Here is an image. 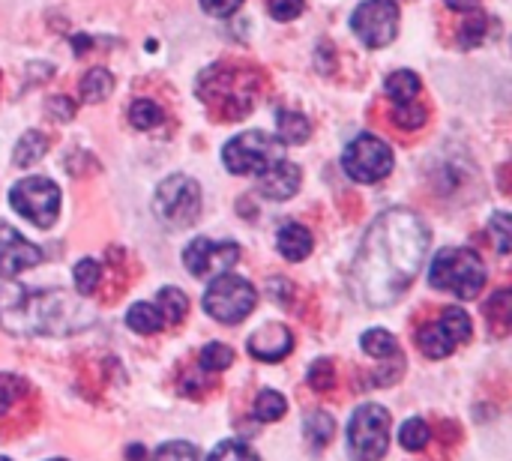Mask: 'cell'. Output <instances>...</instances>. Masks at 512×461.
Listing matches in <instances>:
<instances>
[{"label": "cell", "mask_w": 512, "mask_h": 461, "mask_svg": "<svg viewBox=\"0 0 512 461\" xmlns=\"http://www.w3.org/2000/svg\"><path fill=\"white\" fill-rule=\"evenodd\" d=\"M489 234L495 237V246L501 255H510V216L507 213H495L489 219Z\"/></svg>", "instance_id": "obj_35"}, {"label": "cell", "mask_w": 512, "mask_h": 461, "mask_svg": "<svg viewBox=\"0 0 512 461\" xmlns=\"http://www.w3.org/2000/svg\"><path fill=\"white\" fill-rule=\"evenodd\" d=\"M336 435V423L327 411H312L306 417V441L312 447H327Z\"/></svg>", "instance_id": "obj_24"}, {"label": "cell", "mask_w": 512, "mask_h": 461, "mask_svg": "<svg viewBox=\"0 0 512 461\" xmlns=\"http://www.w3.org/2000/svg\"><path fill=\"white\" fill-rule=\"evenodd\" d=\"M45 150H48V138L42 132H24L12 150V159H15V165L27 168L33 162H39L45 156Z\"/></svg>", "instance_id": "obj_20"}, {"label": "cell", "mask_w": 512, "mask_h": 461, "mask_svg": "<svg viewBox=\"0 0 512 461\" xmlns=\"http://www.w3.org/2000/svg\"><path fill=\"white\" fill-rule=\"evenodd\" d=\"M468 339H471V318L465 309H447L438 321H429L417 330V348L429 360L450 357Z\"/></svg>", "instance_id": "obj_10"}, {"label": "cell", "mask_w": 512, "mask_h": 461, "mask_svg": "<svg viewBox=\"0 0 512 461\" xmlns=\"http://www.w3.org/2000/svg\"><path fill=\"white\" fill-rule=\"evenodd\" d=\"M450 9H456V12H471V9H477V3L480 0H444Z\"/></svg>", "instance_id": "obj_41"}, {"label": "cell", "mask_w": 512, "mask_h": 461, "mask_svg": "<svg viewBox=\"0 0 512 461\" xmlns=\"http://www.w3.org/2000/svg\"><path fill=\"white\" fill-rule=\"evenodd\" d=\"M333 384H336L333 363H330V360H315V363H312V369H309V387H312V390H318V393H327Z\"/></svg>", "instance_id": "obj_34"}, {"label": "cell", "mask_w": 512, "mask_h": 461, "mask_svg": "<svg viewBox=\"0 0 512 461\" xmlns=\"http://www.w3.org/2000/svg\"><path fill=\"white\" fill-rule=\"evenodd\" d=\"M393 147L375 135H357L345 153H342V168L354 183H381L393 171Z\"/></svg>", "instance_id": "obj_9"}, {"label": "cell", "mask_w": 512, "mask_h": 461, "mask_svg": "<svg viewBox=\"0 0 512 461\" xmlns=\"http://www.w3.org/2000/svg\"><path fill=\"white\" fill-rule=\"evenodd\" d=\"M429 438H432L429 423H426V420H420V417L405 420V423H402V429H399V444H402L408 453L426 450V447H429Z\"/></svg>", "instance_id": "obj_26"}, {"label": "cell", "mask_w": 512, "mask_h": 461, "mask_svg": "<svg viewBox=\"0 0 512 461\" xmlns=\"http://www.w3.org/2000/svg\"><path fill=\"white\" fill-rule=\"evenodd\" d=\"M141 456H144V450H141L138 444L132 447V453H126V459H132V461H138V459H141Z\"/></svg>", "instance_id": "obj_42"}, {"label": "cell", "mask_w": 512, "mask_h": 461, "mask_svg": "<svg viewBox=\"0 0 512 461\" xmlns=\"http://www.w3.org/2000/svg\"><path fill=\"white\" fill-rule=\"evenodd\" d=\"M267 6L276 21H291L303 12V0H267Z\"/></svg>", "instance_id": "obj_38"}, {"label": "cell", "mask_w": 512, "mask_h": 461, "mask_svg": "<svg viewBox=\"0 0 512 461\" xmlns=\"http://www.w3.org/2000/svg\"><path fill=\"white\" fill-rule=\"evenodd\" d=\"M153 213L159 216L162 225L183 231L198 222L201 216V189L192 177L186 174H171L156 186L153 195Z\"/></svg>", "instance_id": "obj_4"}, {"label": "cell", "mask_w": 512, "mask_h": 461, "mask_svg": "<svg viewBox=\"0 0 512 461\" xmlns=\"http://www.w3.org/2000/svg\"><path fill=\"white\" fill-rule=\"evenodd\" d=\"M48 111L57 120H72L75 117V102H69L66 96H57V99H48Z\"/></svg>", "instance_id": "obj_40"}, {"label": "cell", "mask_w": 512, "mask_h": 461, "mask_svg": "<svg viewBox=\"0 0 512 461\" xmlns=\"http://www.w3.org/2000/svg\"><path fill=\"white\" fill-rule=\"evenodd\" d=\"M282 159V141L261 129L234 135L222 147V162L231 174H261Z\"/></svg>", "instance_id": "obj_6"}, {"label": "cell", "mask_w": 512, "mask_h": 461, "mask_svg": "<svg viewBox=\"0 0 512 461\" xmlns=\"http://www.w3.org/2000/svg\"><path fill=\"white\" fill-rule=\"evenodd\" d=\"M51 461H66V459H51Z\"/></svg>", "instance_id": "obj_43"}, {"label": "cell", "mask_w": 512, "mask_h": 461, "mask_svg": "<svg viewBox=\"0 0 512 461\" xmlns=\"http://www.w3.org/2000/svg\"><path fill=\"white\" fill-rule=\"evenodd\" d=\"M126 324H129L135 333H141V336H153V333H159L162 327H168L165 318H162V312L156 309V303H135V306L126 312Z\"/></svg>", "instance_id": "obj_18"}, {"label": "cell", "mask_w": 512, "mask_h": 461, "mask_svg": "<svg viewBox=\"0 0 512 461\" xmlns=\"http://www.w3.org/2000/svg\"><path fill=\"white\" fill-rule=\"evenodd\" d=\"M198 3L213 18H228V15H234L243 6V0H198Z\"/></svg>", "instance_id": "obj_39"}, {"label": "cell", "mask_w": 512, "mask_h": 461, "mask_svg": "<svg viewBox=\"0 0 512 461\" xmlns=\"http://www.w3.org/2000/svg\"><path fill=\"white\" fill-rule=\"evenodd\" d=\"M285 411H288V402L276 390H261L255 405H252V414L258 423H279L285 417Z\"/></svg>", "instance_id": "obj_21"}, {"label": "cell", "mask_w": 512, "mask_h": 461, "mask_svg": "<svg viewBox=\"0 0 512 461\" xmlns=\"http://www.w3.org/2000/svg\"><path fill=\"white\" fill-rule=\"evenodd\" d=\"M0 461H9V459H3V456H0Z\"/></svg>", "instance_id": "obj_44"}, {"label": "cell", "mask_w": 512, "mask_h": 461, "mask_svg": "<svg viewBox=\"0 0 512 461\" xmlns=\"http://www.w3.org/2000/svg\"><path fill=\"white\" fill-rule=\"evenodd\" d=\"M162 108L153 102V99H135L132 105H129V123L135 126V129H153V126H159L162 123Z\"/></svg>", "instance_id": "obj_28"}, {"label": "cell", "mask_w": 512, "mask_h": 461, "mask_svg": "<svg viewBox=\"0 0 512 461\" xmlns=\"http://www.w3.org/2000/svg\"><path fill=\"white\" fill-rule=\"evenodd\" d=\"M246 348L261 363H279V360H285L291 354L294 336H291V330L285 324H264L249 336Z\"/></svg>", "instance_id": "obj_14"}, {"label": "cell", "mask_w": 512, "mask_h": 461, "mask_svg": "<svg viewBox=\"0 0 512 461\" xmlns=\"http://www.w3.org/2000/svg\"><path fill=\"white\" fill-rule=\"evenodd\" d=\"M312 246H315V240H312V234H309L306 225L288 222V225H282L279 234H276V249H279V255H285L288 261H303V258H309V255H312Z\"/></svg>", "instance_id": "obj_16"}, {"label": "cell", "mask_w": 512, "mask_h": 461, "mask_svg": "<svg viewBox=\"0 0 512 461\" xmlns=\"http://www.w3.org/2000/svg\"><path fill=\"white\" fill-rule=\"evenodd\" d=\"M96 321V312L60 288L0 285V327L15 336H69Z\"/></svg>", "instance_id": "obj_2"}, {"label": "cell", "mask_w": 512, "mask_h": 461, "mask_svg": "<svg viewBox=\"0 0 512 461\" xmlns=\"http://www.w3.org/2000/svg\"><path fill=\"white\" fill-rule=\"evenodd\" d=\"M429 240V228L414 210L396 207L381 213L369 225L354 261V288L360 300L375 309L393 306L417 279Z\"/></svg>", "instance_id": "obj_1"}, {"label": "cell", "mask_w": 512, "mask_h": 461, "mask_svg": "<svg viewBox=\"0 0 512 461\" xmlns=\"http://www.w3.org/2000/svg\"><path fill=\"white\" fill-rule=\"evenodd\" d=\"M486 321H489V327L495 330V336H507V333H510V291H498V294L489 300V306H486Z\"/></svg>", "instance_id": "obj_25"}, {"label": "cell", "mask_w": 512, "mask_h": 461, "mask_svg": "<svg viewBox=\"0 0 512 461\" xmlns=\"http://www.w3.org/2000/svg\"><path fill=\"white\" fill-rule=\"evenodd\" d=\"M486 36V18L483 15H471L462 27V45L465 48H474L480 45V39Z\"/></svg>", "instance_id": "obj_37"}, {"label": "cell", "mask_w": 512, "mask_h": 461, "mask_svg": "<svg viewBox=\"0 0 512 461\" xmlns=\"http://www.w3.org/2000/svg\"><path fill=\"white\" fill-rule=\"evenodd\" d=\"M351 27L366 48H384L399 33V6L393 0H366L354 9Z\"/></svg>", "instance_id": "obj_11"}, {"label": "cell", "mask_w": 512, "mask_h": 461, "mask_svg": "<svg viewBox=\"0 0 512 461\" xmlns=\"http://www.w3.org/2000/svg\"><path fill=\"white\" fill-rule=\"evenodd\" d=\"M156 309L162 312L165 324H180L186 318V309H189V300L180 288H162L159 297H156Z\"/></svg>", "instance_id": "obj_23"}, {"label": "cell", "mask_w": 512, "mask_h": 461, "mask_svg": "<svg viewBox=\"0 0 512 461\" xmlns=\"http://www.w3.org/2000/svg\"><path fill=\"white\" fill-rule=\"evenodd\" d=\"M276 132H279L282 144H306L309 135H312V126H309V120L300 111L279 108L276 111Z\"/></svg>", "instance_id": "obj_17"}, {"label": "cell", "mask_w": 512, "mask_h": 461, "mask_svg": "<svg viewBox=\"0 0 512 461\" xmlns=\"http://www.w3.org/2000/svg\"><path fill=\"white\" fill-rule=\"evenodd\" d=\"M111 87H114V75L108 69L96 66L81 78V99L84 102H102V99H108Z\"/></svg>", "instance_id": "obj_22"}, {"label": "cell", "mask_w": 512, "mask_h": 461, "mask_svg": "<svg viewBox=\"0 0 512 461\" xmlns=\"http://www.w3.org/2000/svg\"><path fill=\"white\" fill-rule=\"evenodd\" d=\"M9 204L36 228H51L60 213V189L48 177H24L9 189Z\"/></svg>", "instance_id": "obj_8"}, {"label": "cell", "mask_w": 512, "mask_h": 461, "mask_svg": "<svg viewBox=\"0 0 512 461\" xmlns=\"http://www.w3.org/2000/svg\"><path fill=\"white\" fill-rule=\"evenodd\" d=\"M390 447V411L381 405H360L348 423V453L354 461H378Z\"/></svg>", "instance_id": "obj_5"}, {"label": "cell", "mask_w": 512, "mask_h": 461, "mask_svg": "<svg viewBox=\"0 0 512 461\" xmlns=\"http://www.w3.org/2000/svg\"><path fill=\"white\" fill-rule=\"evenodd\" d=\"M99 279H102V267L93 258H81L75 264V288L81 297H90L99 288Z\"/></svg>", "instance_id": "obj_29"}, {"label": "cell", "mask_w": 512, "mask_h": 461, "mask_svg": "<svg viewBox=\"0 0 512 461\" xmlns=\"http://www.w3.org/2000/svg\"><path fill=\"white\" fill-rule=\"evenodd\" d=\"M42 261V249L24 240L15 228L0 225V279H12Z\"/></svg>", "instance_id": "obj_13"}, {"label": "cell", "mask_w": 512, "mask_h": 461, "mask_svg": "<svg viewBox=\"0 0 512 461\" xmlns=\"http://www.w3.org/2000/svg\"><path fill=\"white\" fill-rule=\"evenodd\" d=\"M207 461H261L258 453L243 441H222Z\"/></svg>", "instance_id": "obj_31"}, {"label": "cell", "mask_w": 512, "mask_h": 461, "mask_svg": "<svg viewBox=\"0 0 512 461\" xmlns=\"http://www.w3.org/2000/svg\"><path fill=\"white\" fill-rule=\"evenodd\" d=\"M153 461H201V456L189 441H168L153 453Z\"/></svg>", "instance_id": "obj_32"}, {"label": "cell", "mask_w": 512, "mask_h": 461, "mask_svg": "<svg viewBox=\"0 0 512 461\" xmlns=\"http://www.w3.org/2000/svg\"><path fill=\"white\" fill-rule=\"evenodd\" d=\"M258 294L249 279L243 276H216L213 285L204 294V312L216 318L219 324H240L255 312Z\"/></svg>", "instance_id": "obj_7"}, {"label": "cell", "mask_w": 512, "mask_h": 461, "mask_svg": "<svg viewBox=\"0 0 512 461\" xmlns=\"http://www.w3.org/2000/svg\"><path fill=\"white\" fill-rule=\"evenodd\" d=\"M360 345H363L366 354H372V357H378V360L396 357V354H399V342H396V336L387 333V330H369V333H363Z\"/></svg>", "instance_id": "obj_27"}, {"label": "cell", "mask_w": 512, "mask_h": 461, "mask_svg": "<svg viewBox=\"0 0 512 461\" xmlns=\"http://www.w3.org/2000/svg\"><path fill=\"white\" fill-rule=\"evenodd\" d=\"M240 261V246L237 243H216L207 237H198L186 246L183 252V264L192 276L198 279H216L225 276L234 264Z\"/></svg>", "instance_id": "obj_12"}, {"label": "cell", "mask_w": 512, "mask_h": 461, "mask_svg": "<svg viewBox=\"0 0 512 461\" xmlns=\"http://www.w3.org/2000/svg\"><path fill=\"white\" fill-rule=\"evenodd\" d=\"M426 108L423 105H417V99L414 102H402V105H396V111H393V120L402 126V129H420L423 123H426Z\"/></svg>", "instance_id": "obj_33"}, {"label": "cell", "mask_w": 512, "mask_h": 461, "mask_svg": "<svg viewBox=\"0 0 512 461\" xmlns=\"http://www.w3.org/2000/svg\"><path fill=\"white\" fill-rule=\"evenodd\" d=\"M429 282L432 288L450 291L459 300H474L486 288V264L474 249L447 246L432 258Z\"/></svg>", "instance_id": "obj_3"}, {"label": "cell", "mask_w": 512, "mask_h": 461, "mask_svg": "<svg viewBox=\"0 0 512 461\" xmlns=\"http://www.w3.org/2000/svg\"><path fill=\"white\" fill-rule=\"evenodd\" d=\"M300 168L288 159H279L276 165H270L267 171H261L258 177V192L270 201H288L291 195H297L300 189Z\"/></svg>", "instance_id": "obj_15"}, {"label": "cell", "mask_w": 512, "mask_h": 461, "mask_svg": "<svg viewBox=\"0 0 512 461\" xmlns=\"http://www.w3.org/2000/svg\"><path fill=\"white\" fill-rule=\"evenodd\" d=\"M384 87H387V96H390L396 105H402V102H414V99L420 96V78H417L414 72H408V69L393 72V75L384 81Z\"/></svg>", "instance_id": "obj_19"}, {"label": "cell", "mask_w": 512, "mask_h": 461, "mask_svg": "<svg viewBox=\"0 0 512 461\" xmlns=\"http://www.w3.org/2000/svg\"><path fill=\"white\" fill-rule=\"evenodd\" d=\"M234 363V351L222 342H210L204 351H201V369L216 375V372H225L228 366Z\"/></svg>", "instance_id": "obj_30"}, {"label": "cell", "mask_w": 512, "mask_h": 461, "mask_svg": "<svg viewBox=\"0 0 512 461\" xmlns=\"http://www.w3.org/2000/svg\"><path fill=\"white\" fill-rule=\"evenodd\" d=\"M21 390H24V384H21L18 375H0V417L9 411L12 402L21 396Z\"/></svg>", "instance_id": "obj_36"}]
</instances>
